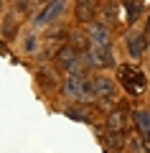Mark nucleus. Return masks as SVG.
I'll use <instances>...</instances> for the list:
<instances>
[{
    "label": "nucleus",
    "instance_id": "obj_4",
    "mask_svg": "<svg viewBox=\"0 0 150 153\" xmlns=\"http://www.w3.org/2000/svg\"><path fill=\"white\" fill-rule=\"evenodd\" d=\"M64 10H66V0H48L41 8V13L33 18V26H48V23L59 21L64 16Z\"/></svg>",
    "mask_w": 150,
    "mask_h": 153
},
{
    "label": "nucleus",
    "instance_id": "obj_7",
    "mask_svg": "<svg viewBox=\"0 0 150 153\" xmlns=\"http://www.w3.org/2000/svg\"><path fill=\"white\" fill-rule=\"evenodd\" d=\"M97 13V0H76V18L81 23H89Z\"/></svg>",
    "mask_w": 150,
    "mask_h": 153
},
{
    "label": "nucleus",
    "instance_id": "obj_3",
    "mask_svg": "<svg viewBox=\"0 0 150 153\" xmlns=\"http://www.w3.org/2000/svg\"><path fill=\"white\" fill-rule=\"evenodd\" d=\"M81 56L84 54H79L74 46H64L56 54V61H59V66L66 69V74H84V59Z\"/></svg>",
    "mask_w": 150,
    "mask_h": 153
},
{
    "label": "nucleus",
    "instance_id": "obj_6",
    "mask_svg": "<svg viewBox=\"0 0 150 153\" xmlns=\"http://www.w3.org/2000/svg\"><path fill=\"white\" fill-rule=\"evenodd\" d=\"M92 82H94V94L102 100V102H107V105L115 102V97H117V87H115L112 79H107V76H94Z\"/></svg>",
    "mask_w": 150,
    "mask_h": 153
},
{
    "label": "nucleus",
    "instance_id": "obj_12",
    "mask_svg": "<svg viewBox=\"0 0 150 153\" xmlns=\"http://www.w3.org/2000/svg\"><path fill=\"white\" fill-rule=\"evenodd\" d=\"M26 49H28V51H33V49H36V38H28V44H26Z\"/></svg>",
    "mask_w": 150,
    "mask_h": 153
},
{
    "label": "nucleus",
    "instance_id": "obj_10",
    "mask_svg": "<svg viewBox=\"0 0 150 153\" xmlns=\"http://www.w3.org/2000/svg\"><path fill=\"white\" fill-rule=\"evenodd\" d=\"M135 125H137L140 135H143L145 140H150V112L137 110V112H135Z\"/></svg>",
    "mask_w": 150,
    "mask_h": 153
},
{
    "label": "nucleus",
    "instance_id": "obj_2",
    "mask_svg": "<svg viewBox=\"0 0 150 153\" xmlns=\"http://www.w3.org/2000/svg\"><path fill=\"white\" fill-rule=\"evenodd\" d=\"M64 94L66 97H71L74 102H92V100L97 97L94 94V82L92 79H86L84 74H69L64 79Z\"/></svg>",
    "mask_w": 150,
    "mask_h": 153
},
{
    "label": "nucleus",
    "instance_id": "obj_13",
    "mask_svg": "<svg viewBox=\"0 0 150 153\" xmlns=\"http://www.w3.org/2000/svg\"><path fill=\"white\" fill-rule=\"evenodd\" d=\"M145 153H150V140H145Z\"/></svg>",
    "mask_w": 150,
    "mask_h": 153
},
{
    "label": "nucleus",
    "instance_id": "obj_8",
    "mask_svg": "<svg viewBox=\"0 0 150 153\" xmlns=\"http://www.w3.org/2000/svg\"><path fill=\"white\" fill-rule=\"evenodd\" d=\"M107 130L109 133H122L125 130V112L120 107H115L112 112L107 115Z\"/></svg>",
    "mask_w": 150,
    "mask_h": 153
},
{
    "label": "nucleus",
    "instance_id": "obj_11",
    "mask_svg": "<svg viewBox=\"0 0 150 153\" xmlns=\"http://www.w3.org/2000/svg\"><path fill=\"white\" fill-rule=\"evenodd\" d=\"M104 18H107V21H115V18H117V5H115L112 0L104 5Z\"/></svg>",
    "mask_w": 150,
    "mask_h": 153
},
{
    "label": "nucleus",
    "instance_id": "obj_9",
    "mask_svg": "<svg viewBox=\"0 0 150 153\" xmlns=\"http://www.w3.org/2000/svg\"><path fill=\"white\" fill-rule=\"evenodd\" d=\"M127 51L132 59H140L145 51V36H140V33H132V36H127Z\"/></svg>",
    "mask_w": 150,
    "mask_h": 153
},
{
    "label": "nucleus",
    "instance_id": "obj_1",
    "mask_svg": "<svg viewBox=\"0 0 150 153\" xmlns=\"http://www.w3.org/2000/svg\"><path fill=\"white\" fill-rule=\"evenodd\" d=\"M86 64L89 66H112V38H109L107 26L102 23H92L89 26V51H86Z\"/></svg>",
    "mask_w": 150,
    "mask_h": 153
},
{
    "label": "nucleus",
    "instance_id": "obj_5",
    "mask_svg": "<svg viewBox=\"0 0 150 153\" xmlns=\"http://www.w3.org/2000/svg\"><path fill=\"white\" fill-rule=\"evenodd\" d=\"M120 82L125 84L130 94H140L145 92V74L140 69H132V66H122L120 69Z\"/></svg>",
    "mask_w": 150,
    "mask_h": 153
}]
</instances>
